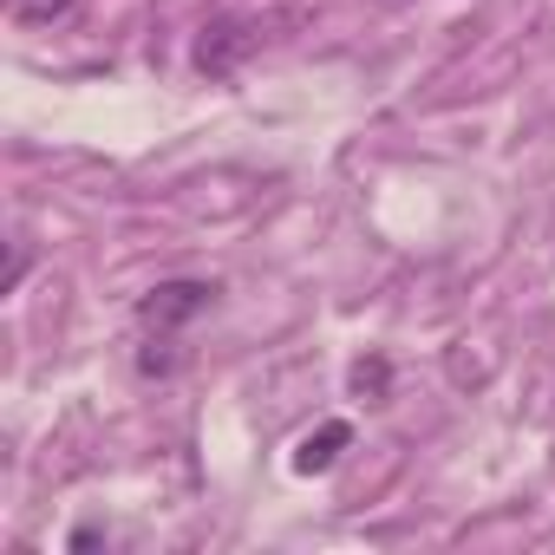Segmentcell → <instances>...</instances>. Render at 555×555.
<instances>
[{"instance_id":"6da1fadb","label":"cell","mask_w":555,"mask_h":555,"mask_svg":"<svg viewBox=\"0 0 555 555\" xmlns=\"http://www.w3.org/2000/svg\"><path fill=\"white\" fill-rule=\"evenodd\" d=\"M261 47V21H242V14H222V21H209L203 34H196V73H209V79H229L248 53Z\"/></svg>"},{"instance_id":"7a4b0ae2","label":"cell","mask_w":555,"mask_h":555,"mask_svg":"<svg viewBox=\"0 0 555 555\" xmlns=\"http://www.w3.org/2000/svg\"><path fill=\"white\" fill-rule=\"evenodd\" d=\"M209 308H216V288H209V282H157V288L138 301V327L177 334L183 321H196V314H209Z\"/></svg>"},{"instance_id":"3957f363","label":"cell","mask_w":555,"mask_h":555,"mask_svg":"<svg viewBox=\"0 0 555 555\" xmlns=\"http://www.w3.org/2000/svg\"><path fill=\"white\" fill-rule=\"evenodd\" d=\"M347 444H353V425H347V418H327L321 431H308V438L295 444V470H301V477H321V470L340 464Z\"/></svg>"},{"instance_id":"277c9868","label":"cell","mask_w":555,"mask_h":555,"mask_svg":"<svg viewBox=\"0 0 555 555\" xmlns=\"http://www.w3.org/2000/svg\"><path fill=\"white\" fill-rule=\"evenodd\" d=\"M347 386H353V399H366V405H386V399H392V366H386V353H366V360H353Z\"/></svg>"},{"instance_id":"5b68a950","label":"cell","mask_w":555,"mask_h":555,"mask_svg":"<svg viewBox=\"0 0 555 555\" xmlns=\"http://www.w3.org/2000/svg\"><path fill=\"white\" fill-rule=\"evenodd\" d=\"M86 8V0H8V21L14 27H60Z\"/></svg>"},{"instance_id":"8992f818","label":"cell","mask_w":555,"mask_h":555,"mask_svg":"<svg viewBox=\"0 0 555 555\" xmlns=\"http://www.w3.org/2000/svg\"><path fill=\"white\" fill-rule=\"evenodd\" d=\"M138 366H144V373H170V366H177V353H170V340H151V347L138 353Z\"/></svg>"},{"instance_id":"52a82bcc","label":"cell","mask_w":555,"mask_h":555,"mask_svg":"<svg viewBox=\"0 0 555 555\" xmlns=\"http://www.w3.org/2000/svg\"><path fill=\"white\" fill-rule=\"evenodd\" d=\"M21 274H27V242L14 235V255H8V274H0V288L14 295V288H21Z\"/></svg>"}]
</instances>
